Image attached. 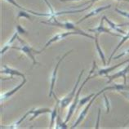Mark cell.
<instances>
[{
    "label": "cell",
    "mask_w": 129,
    "mask_h": 129,
    "mask_svg": "<svg viewBox=\"0 0 129 129\" xmlns=\"http://www.w3.org/2000/svg\"><path fill=\"white\" fill-rule=\"evenodd\" d=\"M96 1H98V0H91V4H90L89 6H88V7H89V8H91V6L93 5V3H96Z\"/></svg>",
    "instance_id": "cell-29"
},
{
    "label": "cell",
    "mask_w": 129,
    "mask_h": 129,
    "mask_svg": "<svg viewBox=\"0 0 129 129\" xmlns=\"http://www.w3.org/2000/svg\"><path fill=\"white\" fill-rule=\"evenodd\" d=\"M104 21H105V16H103L102 18H101V21L100 22V25H98L96 28L95 29H88V31L89 32H94L97 34V35H100L101 33H106V34H109V35H110L112 36H118V37H122V35H118V34H114L113 32H111L110 29H107L106 27L104 26Z\"/></svg>",
    "instance_id": "cell-7"
},
{
    "label": "cell",
    "mask_w": 129,
    "mask_h": 129,
    "mask_svg": "<svg viewBox=\"0 0 129 129\" xmlns=\"http://www.w3.org/2000/svg\"><path fill=\"white\" fill-rule=\"evenodd\" d=\"M6 1H8V3H11V4L14 5L15 7H16L17 8H20L21 10H24V11H27L28 12L31 13V14H33V15H35V16L38 15V12H34V11H31V10H29V9H26V8H22V7H21V6H20V5L18 4V3L15 1V0H6Z\"/></svg>",
    "instance_id": "cell-19"
},
{
    "label": "cell",
    "mask_w": 129,
    "mask_h": 129,
    "mask_svg": "<svg viewBox=\"0 0 129 129\" xmlns=\"http://www.w3.org/2000/svg\"><path fill=\"white\" fill-rule=\"evenodd\" d=\"M129 72V64H128V66H125V68L123 70H122L120 71H118V73L116 74H114V75H112V76H109L107 75V77L109 78V80L108 82H107V84L108 83H110L112 81L114 80V79H118V78H121V77H123V80H124V83L126 84L127 83V77H126V74Z\"/></svg>",
    "instance_id": "cell-9"
},
{
    "label": "cell",
    "mask_w": 129,
    "mask_h": 129,
    "mask_svg": "<svg viewBox=\"0 0 129 129\" xmlns=\"http://www.w3.org/2000/svg\"><path fill=\"white\" fill-rule=\"evenodd\" d=\"M98 35L97 34H96V37H95V44H96V50L98 52V54H99V56L101 57V60H102V63L104 66H106V57H105V55L102 52V50H101V47H100V44H99V42H98Z\"/></svg>",
    "instance_id": "cell-16"
},
{
    "label": "cell",
    "mask_w": 129,
    "mask_h": 129,
    "mask_svg": "<svg viewBox=\"0 0 129 129\" xmlns=\"http://www.w3.org/2000/svg\"><path fill=\"white\" fill-rule=\"evenodd\" d=\"M73 52V50H70V52H67L64 55H63L60 58V60H58V62H57L56 66L55 67V69H54L53 72H52V78H51V86H50V92H49V97H51L53 95V90H54V86H55V83H56V74H57V71H58V68H59V66L60 64L61 63L62 60L64 59V57L66 56L69 55L70 53H71Z\"/></svg>",
    "instance_id": "cell-6"
},
{
    "label": "cell",
    "mask_w": 129,
    "mask_h": 129,
    "mask_svg": "<svg viewBox=\"0 0 129 129\" xmlns=\"http://www.w3.org/2000/svg\"><path fill=\"white\" fill-rule=\"evenodd\" d=\"M95 94L96 93H91V94H90L89 96H86V97H84V98H82L79 101V107H78V109H77V110H79V109L82 106H83L84 104L85 103H87V101H89L91 98H92L94 96H95Z\"/></svg>",
    "instance_id": "cell-22"
},
{
    "label": "cell",
    "mask_w": 129,
    "mask_h": 129,
    "mask_svg": "<svg viewBox=\"0 0 129 129\" xmlns=\"http://www.w3.org/2000/svg\"><path fill=\"white\" fill-rule=\"evenodd\" d=\"M117 1H126V2L129 3V0H117Z\"/></svg>",
    "instance_id": "cell-31"
},
{
    "label": "cell",
    "mask_w": 129,
    "mask_h": 129,
    "mask_svg": "<svg viewBox=\"0 0 129 129\" xmlns=\"http://www.w3.org/2000/svg\"><path fill=\"white\" fill-rule=\"evenodd\" d=\"M25 83H26V79H24V80L22 81V83H21V84H19V85H18L17 87H14L12 90L8 91V92H5L4 94H2V95H1V100H2V101H3V100H7V99H8V98H9L10 96H12V95H14V94L16 92V91H19L24 85H25Z\"/></svg>",
    "instance_id": "cell-14"
},
{
    "label": "cell",
    "mask_w": 129,
    "mask_h": 129,
    "mask_svg": "<svg viewBox=\"0 0 129 129\" xmlns=\"http://www.w3.org/2000/svg\"><path fill=\"white\" fill-rule=\"evenodd\" d=\"M56 125H57V126L56 127V128H67L68 127L66 126V123H62V122H61V118H60L59 115H58V117H57Z\"/></svg>",
    "instance_id": "cell-23"
},
{
    "label": "cell",
    "mask_w": 129,
    "mask_h": 129,
    "mask_svg": "<svg viewBox=\"0 0 129 129\" xmlns=\"http://www.w3.org/2000/svg\"><path fill=\"white\" fill-rule=\"evenodd\" d=\"M127 62H129V60H126L125 61H123V62H121L119 64H115V66H111V67H109V68H105V69H101L99 71L97 72V74H95L93 76H91V78H95V77H96V76H101V75H108L109 74H110V72H112L115 69H117V68H118L119 66H123V64H124L125 63H127Z\"/></svg>",
    "instance_id": "cell-10"
},
{
    "label": "cell",
    "mask_w": 129,
    "mask_h": 129,
    "mask_svg": "<svg viewBox=\"0 0 129 129\" xmlns=\"http://www.w3.org/2000/svg\"><path fill=\"white\" fill-rule=\"evenodd\" d=\"M105 20H106V21L107 22V24L109 25H110V27L112 29H114L115 31L118 32V33H120L122 34V35H126V33H125V31H123V29H122L120 27H123V26H125V25H127L128 24H122V25H117V24H114L112 21H110V19H108L106 16H105Z\"/></svg>",
    "instance_id": "cell-13"
},
{
    "label": "cell",
    "mask_w": 129,
    "mask_h": 129,
    "mask_svg": "<svg viewBox=\"0 0 129 129\" xmlns=\"http://www.w3.org/2000/svg\"><path fill=\"white\" fill-rule=\"evenodd\" d=\"M70 35H82V36H85V37H87V38L89 39H95V37L91 36L90 35H88V34H86L84 33L83 31H69V32H66V33H60V34H58V35H56L55 36L52 38L50 40L47 41V43L45 44V46H44L43 49V52L44 49H46L47 47H49V45H51L52 43H53L54 42L56 41H59V40H61L64 38H66L68 36H70Z\"/></svg>",
    "instance_id": "cell-2"
},
{
    "label": "cell",
    "mask_w": 129,
    "mask_h": 129,
    "mask_svg": "<svg viewBox=\"0 0 129 129\" xmlns=\"http://www.w3.org/2000/svg\"><path fill=\"white\" fill-rule=\"evenodd\" d=\"M30 113L33 114V116L29 118V121H33L36 117H38L39 115L42 114H45V113H52V110H50L49 108H41V109H38V110H35V109H32L30 110Z\"/></svg>",
    "instance_id": "cell-15"
},
{
    "label": "cell",
    "mask_w": 129,
    "mask_h": 129,
    "mask_svg": "<svg viewBox=\"0 0 129 129\" xmlns=\"http://www.w3.org/2000/svg\"><path fill=\"white\" fill-rule=\"evenodd\" d=\"M3 69L1 70V74H10L11 75V77L13 79V75H16V76H20V77H22L23 79H25V74H22L21 72H20V71H18L17 70H15V69H12V68L8 67V66H3Z\"/></svg>",
    "instance_id": "cell-11"
},
{
    "label": "cell",
    "mask_w": 129,
    "mask_h": 129,
    "mask_svg": "<svg viewBox=\"0 0 129 129\" xmlns=\"http://www.w3.org/2000/svg\"><path fill=\"white\" fill-rule=\"evenodd\" d=\"M83 72H84V70H83L80 72L79 75V78H78V79H77L76 83H75V85H74V88L72 89V91H71V92H70V94L67 95V96L64 98H63L62 100H59V102L60 104V107H61V109L66 108L68 106V105H69L71 102V101H73V99L74 98V96H75L76 89H77V87H78V86H79V84L80 81H81V78H82V75H83Z\"/></svg>",
    "instance_id": "cell-4"
},
{
    "label": "cell",
    "mask_w": 129,
    "mask_h": 129,
    "mask_svg": "<svg viewBox=\"0 0 129 129\" xmlns=\"http://www.w3.org/2000/svg\"><path fill=\"white\" fill-rule=\"evenodd\" d=\"M60 2H67V1H79V0H60Z\"/></svg>",
    "instance_id": "cell-30"
},
{
    "label": "cell",
    "mask_w": 129,
    "mask_h": 129,
    "mask_svg": "<svg viewBox=\"0 0 129 129\" xmlns=\"http://www.w3.org/2000/svg\"><path fill=\"white\" fill-rule=\"evenodd\" d=\"M53 21H42V24H46V25H52V26H56V27H60V28L64 29H67V30H74V31H79L81 32V30L77 29L74 24L72 22H60L58 21L56 18L52 19Z\"/></svg>",
    "instance_id": "cell-5"
},
{
    "label": "cell",
    "mask_w": 129,
    "mask_h": 129,
    "mask_svg": "<svg viewBox=\"0 0 129 129\" xmlns=\"http://www.w3.org/2000/svg\"><path fill=\"white\" fill-rule=\"evenodd\" d=\"M16 32L18 33V35H28V32L19 24L16 25Z\"/></svg>",
    "instance_id": "cell-24"
},
{
    "label": "cell",
    "mask_w": 129,
    "mask_h": 129,
    "mask_svg": "<svg viewBox=\"0 0 129 129\" xmlns=\"http://www.w3.org/2000/svg\"><path fill=\"white\" fill-rule=\"evenodd\" d=\"M29 12H28L27 11H24V10H21V11H19L18 14H17V20H19L20 18L21 17H25L26 19H28L29 21H32V18L31 16H30V15L29 14Z\"/></svg>",
    "instance_id": "cell-21"
},
{
    "label": "cell",
    "mask_w": 129,
    "mask_h": 129,
    "mask_svg": "<svg viewBox=\"0 0 129 129\" xmlns=\"http://www.w3.org/2000/svg\"><path fill=\"white\" fill-rule=\"evenodd\" d=\"M119 92L121 93V95L122 96H123L126 99H127V100H129V91H120Z\"/></svg>",
    "instance_id": "cell-28"
},
{
    "label": "cell",
    "mask_w": 129,
    "mask_h": 129,
    "mask_svg": "<svg viewBox=\"0 0 129 129\" xmlns=\"http://www.w3.org/2000/svg\"><path fill=\"white\" fill-rule=\"evenodd\" d=\"M129 123V119H128V120H127V123H125V124H124V125H127V123Z\"/></svg>",
    "instance_id": "cell-32"
},
{
    "label": "cell",
    "mask_w": 129,
    "mask_h": 129,
    "mask_svg": "<svg viewBox=\"0 0 129 129\" xmlns=\"http://www.w3.org/2000/svg\"><path fill=\"white\" fill-rule=\"evenodd\" d=\"M17 39L22 43V46L19 47H11V48L20 50V51H21L23 53H25V55L28 56L29 58L32 60L33 66H35V64H38V62L36 61V59H35V54H41V52H43V50H41V51H36V50H35L34 48H32L31 47H29V45H27V44L25 42H24L21 38H19V36L17 37Z\"/></svg>",
    "instance_id": "cell-3"
},
{
    "label": "cell",
    "mask_w": 129,
    "mask_h": 129,
    "mask_svg": "<svg viewBox=\"0 0 129 129\" xmlns=\"http://www.w3.org/2000/svg\"><path fill=\"white\" fill-rule=\"evenodd\" d=\"M101 108L98 109V117H97V121H96V127L95 128H99V122H100V118H101Z\"/></svg>",
    "instance_id": "cell-27"
},
{
    "label": "cell",
    "mask_w": 129,
    "mask_h": 129,
    "mask_svg": "<svg viewBox=\"0 0 129 129\" xmlns=\"http://www.w3.org/2000/svg\"><path fill=\"white\" fill-rule=\"evenodd\" d=\"M103 96H104V100H105V105H106V114H109L110 113V101H109L108 97L106 96V94H103Z\"/></svg>",
    "instance_id": "cell-25"
},
{
    "label": "cell",
    "mask_w": 129,
    "mask_h": 129,
    "mask_svg": "<svg viewBox=\"0 0 129 129\" xmlns=\"http://www.w3.org/2000/svg\"><path fill=\"white\" fill-rule=\"evenodd\" d=\"M96 61H95V60H93V66H92V68H91V71H90L89 74H88V76L86 78L85 80H84L83 82V83L81 84L80 87L79 88V90H78L77 93H76V96H74V101L72 102V104H71V106H70V107L69 112H68V114H67V116H66V120H64V123H67L68 121L70 120V118H71V116H72V114H74V110H75L76 106L78 105V103H79V94H80V92H81V91H82L83 87L84 85H85V84L87 83V82L88 80L92 79L91 75V74L94 73V70H95V69H96Z\"/></svg>",
    "instance_id": "cell-1"
},
{
    "label": "cell",
    "mask_w": 129,
    "mask_h": 129,
    "mask_svg": "<svg viewBox=\"0 0 129 129\" xmlns=\"http://www.w3.org/2000/svg\"><path fill=\"white\" fill-rule=\"evenodd\" d=\"M98 96H99V95H98V93L95 94V96L90 100L89 103H88V104L87 105V106L85 107V109H84V110H83L82 112H81V114H80V115H79V118H78V119L76 120V122L74 123V124L73 126L71 127L70 128H74V127H76L78 126V125H79V124L81 123V122H82V121L84 119V118H85V117H86V115L87 114V112H88V110H89V109H90L91 106L92 105V103L94 102V101L96 100V98Z\"/></svg>",
    "instance_id": "cell-8"
},
{
    "label": "cell",
    "mask_w": 129,
    "mask_h": 129,
    "mask_svg": "<svg viewBox=\"0 0 129 129\" xmlns=\"http://www.w3.org/2000/svg\"><path fill=\"white\" fill-rule=\"evenodd\" d=\"M114 11L116 12H118V14H120L121 16H124V17L129 19V12H127L126 11H122V10L118 9V8H115Z\"/></svg>",
    "instance_id": "cell-26"
},
{
    "label": "cell",
    "mask_w": 129,
    "mask_h": 129,
    "mask_svg": "<svg viewBox=\"0 0 129 129\" xmlns=\"http://www.w3.org/2000/svg\"><path fill=\"white\" fill-rule=\"evenodd\" d=\"M128 39H129V31H128V33H127V34H126V35H125L123 37V38H122V40H121V41L119 42V43L118 44V46L116 47V48H115V49L113 51V52L111 53L110 57V58H109V60H108V62H107L108 64H110V61H111V59L113 58V56H114V55L115 54V52H116L120 48V47H121L122 45H123V44L125 42H126Z\"/></svg>",
    "instance_id": "cell-17"
},
{
    "label": "cell",
    "mask_w": 129,
    "mask_h": 129,
    "mask_svg": "<svg viewBox=\"0 0 129 129\" xmlns=\"http://www.w3.org/2000/svg\"><path fill=\"white\" fill-rule=\"evenodd\" d=\"M17 37H18V33L17 32L14 33V35H12V39H10L9 41L5 44L4 47H3V48H2V50H1V55H3V54H4L7 52V50H8L9 47H10V44H11L12 43H13V41H14L16 39H17Z\"/></svg>",
    "instance_id": "cell-18"
},
{
    "label": "cell",
    "mask_w": 129,
    "mask_h": 129,
    "mask_svg": "<svg viewBox=\"0 0 129 129\" xmlns=\"http://www.w3.org/2000/svg\"><path fill=\"white\" fill-rule=\"evenodd\" d=\"M110 7H111V4H110V5H106V6H104V7H100V8H96V9H94L93 11H91V12H89L87 15H86L85 16H84V17H83L82 19H80V21H79L76 24H79V23H81L82 21H85L86 19L91 17V16H95V15H98V14H99V13H101V12H103L104 10H106V9H108V8H110Z\"/></svg>",
    "instance_id": "cell-12"
},
{
    "label": "cell",
    "mask_w": 129,
    "mask_h": 129,
    "mask_svg": "<svg viewBox=\"0 0 129 129\" xmlns=\"http://www.w3.org/2000/svg\"><path fill=\"white\" fill-rule=\"evenodd\" d=\"M29 114H31V113H30V110H29V111L27 112V113H26L25 114H24L23 116H22L21 118H20V119H19L17 122H16V123H15L14 124H13V126H10V127H2V128H15V127H18L19 125L21 124V123H22V122L25 119V118H27V117L29 116Z\"/></svg>",
    "instance_id": "cell-20"
}]
</instances>
